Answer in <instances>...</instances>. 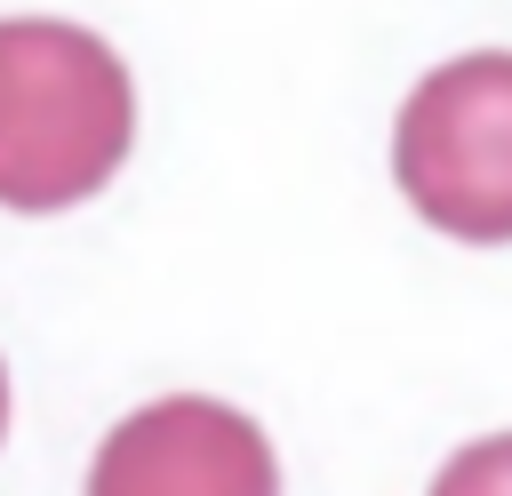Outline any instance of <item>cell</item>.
I'll list each match as a JSON object with an SVG mask.
<instances>
[{"label":"cell","mask_w":512,"mask_h":496,"mask_svg":"<svg viewBox=\"0 0 512 496\" xmlns=\"http://www.w3.org/2000/svg\"><path fill=\"white\" fill-rule=\"evenodd\" d=\"M136 144V80L104 32L0 16V208L56 216L96 200Z\"/></svg>","instance_id":"obj_1"},{"label":"cell","mask_w":512,"mask_h":496,"mask_svg":"<svg viewBox=\"0 0 512 496\" xmlns=\"http://www.w3.org/2000/svg\"><path fill=\"white\" fill-rule=\"evenodd\" d=\"M392 184L432 232L512 248V48L448 56L408 88L392 120Z\"/></svg>","instance_id":"obj_2"},{"label":"cell","mask_w":512,"mask_h":496,"mask_svg":"<svg viewBox=\"0 0 512 496\" xmlns=\"http://www.w3.org/2000/svg\"><path fill=\"white\" fill-rule=\"evenodd\" d=\"M88 496H280V456L248 408L216 392H168L96 440Z\"/></svg>","instance_id":"obj_3"},{"label":"cell","mask_w":512,"mask_h":496,"mask_svg":"<svg viewBox=\"0 0 512 496\" xmlns=\"http://www.w3.org/2000/svg\"><path fill=\"white\" fill-rule=\"evenodd\" d=\"M424 496H512V432H488V440H464Z\"/></svg>","instance_id":"obj_4"},{"label":"cell","mask_w":512,"mask_h":496,"mask_svg":"<svg viewBox=\"0 0 512 496\" xmlns=\"http://www.w3.org/2000/svg\"><path fill=\"white\" fill-rule=\"evenodd\" d=\"M0 440H8V360H0Z\"/></svg>","instance_id":"obj_5"}]
</instances>
